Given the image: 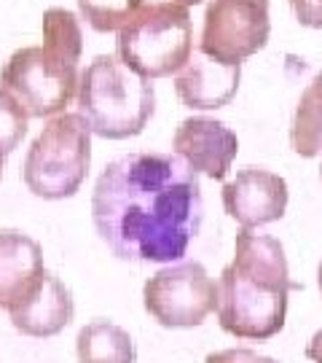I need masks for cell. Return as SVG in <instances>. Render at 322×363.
<instances>
[{"instance_id": "cell-13", "label": "cell", "mask_w": 322, "mask_h": 363, "mask_svg": "<svg viewBox=\"0 0 322 363\" xmlns=\"http://www.w3.org/2000/svg\"><path fill=\"white\" fill-rule=\"evenodd\" d=\"M8 315H11V325L19 334L33 339H49L62 334L76 318V301L70 288L57 274L46 272L38 291Z\"/></svg>"}, {"instance_id": "cell-12", "label": "cell", "mask_w": 322, "mask_h": 363, "mask_svg": "<svg viewBox=\"0 0 322 363\" xmlns=\"http://www.w3.org/2000/svg\"><path fill=\"white\" fill-rule=\"evenodd\" d=\"M242 81V65H226L196 49L188 65L175 76V91L191 111H218L234 100Z\"/></svg>"}, {"instance_id": "cell-18", "label": "cell", "mask_w": 322, "mask_h": 363, "mask_svg": "<svg viewBox=\"0 0 322 363\" xmlns=\"http://www.w3.org/2000/svg\"><path fill=\"white\" fill-rule=\"evenodd\" d=\"M205 363H280V361H274L269 355H260L255 350H247V347H231V350L209 352L205 358Z\"/></svg>"}, {"instance_id": "cell-14", "label": "cell", "mask_w": 322, "mask_h": 363, "mask_svg": "<svg viewBox=\"0 0 322 363\" xmlns=\"http://www.w3.org/2000/svg\"><path fill=\"white\" fill-rule=\"evenodd\" d=\"M76 355L78 363H134L137 347L127 328L105 318H94L78 331Z\"/></svg>"}, {"instance_id": "cell-7", "label": "cell", "mask_w": 322, "mask_h": 363, "mask_svg": "<svg viewBox=\"0 0 322 363\" xmlns=\"http://www.w3.org/2000/svg\"><path fill=\"white\" fill-rule=\"evenodd\" d=\"M142 304L164 328H193L218 310V283L202 261L169 264L145 280Z\"/></svg>"}, {"instance_id": "cell-20", "label": "cell", "mask_w": 322, "mask_h": 363, "mask_svg": "<svg viewBox=\"0 0 322 363\" xmlns=\"http://www.w3.org/2000/svg\"><path fill=\"white\" fill-rule=\"evenodd\" d=\"M306 358L311 363H322V328L309 339V345H306Z\"/></svg>"}, {"instance_id": "cell-15", "label": "cell", "mask_w": 322, "mask_h": 363, "mask_svg": "<svg viewBox=\"0 0 322 363\" xmlns=\"http://www.w3.org/2000/svg\"><path fill=\"white\" fill-rule=\"evenodd\" d=\"M290 145L304 159H314L322 151V70L298 97L290 124Z\"/></svg>"}, {"instance_id": "cell-8", "label": "cell", "mask_w": 322, "mask_h": 363, "mask_svg": "<svg viewBox=\"0 0 322 363\" xmlns=\"http://www.w3.org/2000/svg\"><path fill=\"white\" fill-rule=\"evenodd\" d=\"M269 0H209L199 49L226 65H242L269 43Z\"/></svg>"}, {"instance_id": "cell-4", "label": "cell", "mask_w": 322, "mask_h": 363, "mask_svg": "<svg viewBox=\"0 0 322 363\" xmlns=\"http://www.w3.org/2000/svg\"><path fill=\"white\" fill-rule=\"evenodd\" d=\"M156 111V89L148 78L127 67L116 54L94 57L81 73L78 113L91 135L127 140L140 135Z\"/></svg>"}, {"instance_id": "cell-22", "label": "cell", "mask_w": 322, "mask_h": 363, "mask_svg": "<svg viewBox=\"0 0 322 363\" xmlns=\"http://www.w3.org/2000/svg\"><path fill=\"white\" fill-rule=\"evenodd\" d=\"M3 164H6V154H0V178H3Z\"/></svg>"}, {"instance_id": "cell-10", "label": "cell", "mask_w": 322, "mask_h": 363, "mask_svg": "<svg viewBox=\"0 0 322 363\" xmlns=\"http://www.w3.org/2000/svg\"><path fill=\"white\" fill-rule=\"evenodd\" d=\"M172 148L196 175L223 181L239 154V138L218 118L191 116L178 124Z\"/></svg>"}, {"instance_id": "cell-5", "label": "cell", "mask_w": 322, "mask_h": 363, "mask_svg": "<svg viewBox=\"0 0 322 363\" xmlns=\"http://www.w3.org/2000/svg\"><path fill=\"white\" fill-rule=\"evenodd\" d=\"M91 167V130L81 113L54 116L27 148L22 181L40 199H67L84 186Z\"/></svg>"}, {"instance_id": "cell-9", "label": "cell", "mask_w": 322, "mask_h": 363, "mask_svg": "<svg viewBox=\"0 0 322 363\" xmlns=\"http://www.w3.org/2000/svg\"><path fill=\"white\" fill-rule=\"evenodd\" d=\"M223 208L242 229L274 223L287 210V181L263 167H242L236 178L223 186Z\"/></svg>"}, {"instance_id": "cell-16", "label": "cell", "mask_w": 322, "mask_h": 363, "mask_svg": "<svg viewBox=\"0 0 322 363\" xmlns=\"http://www.w3.org/2000/svg\"><path fill=\"white\" fill-rule=\"evenodd\" d=\"M78 9L97 33H121L145 11V0H78Z\"/></svg>"}, {"instance_id": "cell-3", "label": "cell", "mask_w": 322, "mask_h": 363, "mask_svg": "<svg viewBox=\"0 0 322 363\" xmlns=\"http://www.w3.org/2000/svg\"><path fill=\"white\" fill-rule=\"evenodd\" d=\"M84 52L81 22L67 9L43 13V46H25L0 70V86L11 91L30 118L62 116L78 97V62Z\"/></svg>"}, {"instance_id": "cell-6", "label": "cell", "mask_w": 322, "mask_h": 363, "mask_svg": "<svg viewBox=\"0 0 322 363\" xmlns=\"http://www.w3.org/2000/svg\"><path fill=\"white\" fill-rule=\"evenodd\" d=\"M193 54L191 11L183 6H151L129 22L116 40V57L142 78L178 76Z\"/></svg>"}, {"instance_id": "cell-17", "label": "cell", "mask_w": 322, "mask_h": 363, "mask_svg": "<svg viewBox=\"0 0 322 363\" xmlns=\"http://www.w3.org/2000/svg\"><path fill=\"white\" fill-rule=\"evenodd\" d=\"M27 111L11 91L0 86V154H13L27 135Z\"/></svg>"}, {"instance_id": "cell-23", "label": "cell", "mask_w": 322, "mask_h": 363, "mask_svg": "<svg viewBox=\"0 0 322 363\" xmlns=\"http://www.w3.org/2000/svg\"><path fill=\"white\" fill-rule=\"evenodd\" d=\"M320 181H322V164H320Z\"/></svg>"}, {"instance_id": "cell-11", "label": "cell", "mask_w": 322, "mask_h": 363, "mask_svg": "<svg viewBox=\"0 0 322 363\" xmlns=\"http://www.w3.org/2000/svg\"><path fill=\"white\" fill-rule=\"evenodd\" d=\"M46 277L43 247L19 229H0V310L25 304Z\"/></svg>"}, {"instance_id": "cell-19", "label": "cell", "mask_w": 322, "mask_h": 363, "mask_svg": "<svg viewBox=\"0 0 322 363\" xmlns=\"http://www.w3.org/2000/svg\"><path fill=\"white\" fill-rule=\"evenodd\" d=\"M296 19L304 27L322 30V0H287Z\"/></svg>"}, {"instance_id": "cell-2", "label": "cell", "mask_w": 322, "mask_h": 363, "mask_svg": "<svg viewBox=\"0 0 322 363\" xmlns=\"http://www.w3.org/2000/svg\"><path fill=\"white\" fill-rule=\"evenodd\" d=\"M301 291L290 280L284 247L271 234L242 229L234 240V261L218 280V323L236 339L266 342L284 328L287 296Z\"/></svg>"}, {"instance_id": "cell-1", "label": "cell", "mask_w": 322, "mask_h": 363, "mask_svg": "<svg viewBox=\"0 0 322 363\" xmlns=\"http://www.w3.org/2000/svg\"><path fill=\"white\" fill-rule=\"evenodd\" d=\"M91 220L116 259L180 261L205 220L199 175L172 154L118 156L94 183Z\"/></svg>"}, {"instance_id": "cell-21", "label": "cell", "mask_w": 322, "mask_h": 363, "mask_svg": "<svg viewBox=\"0 0 322 363\" xmlns=\"http://www.w3.org/2000/svg\"><path fill=\"white\" fill-rule=\"evenodd\" d=\"M317 286H320V294H322V261L320 267H317Z\"/></svg>"}]
</instances>
